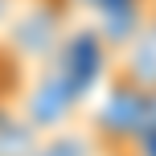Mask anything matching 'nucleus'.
<instances>
[{
	"mask_svg": "<svg viewBox=\"0 0 156 156\" xmlns=\"http://www.w3.org/2000/svg\"><path fill=\"white\" fill-rule=\"evenodd\" d=\"M111 78L132 82L140 90H156V8L144 16V25L115 49V66Z\"/></svg>",
	"mask_w": 156,
	"mask_h": 156,
	"instance_id": "nucleus-1",
	"label": "nucleus"
},
{
	"mask_svg": "<svg viewBox=\"0 0 156 156\" xmlns=\"http://www.w3.org/2000/svg\"><path fill=\"white\" fill-rule=\"evenodd\" d=\"M78 4H86V8L99 12V29L115 25L119 16H136V21H144V16L156 8L152 0H78Z\"/></svg>",
	"mask_w": 156,
	"mask_h": 156,
	"instance_id": "nucleus-4",
	"label": "nucleus"
},
{
	"mask_svg": "<svg viewBox=\"0 0 156 156\" xmlns=\"http://www.w3.org/2000/svg\"><path fill=\"white\" fill-rule=\"evenodd\" d=\"M16 4H21V0H0V33L8 29V21H12V12H16Z\"/></svg>",
	"mask_w": 156,
	"mask_h": 156,
	"instance_id": "nucleus-5",
	"label": "nucleus"
},
{
	"mask_svg": "<svg viewBox=\"0 0 156 156\" xmlns=\"http://www.w3.org/2000/svg\"><path fill=\"white\" fill-rule=\"evenodd\" d=\"M33 156H103L90 132H58L49 140H37Z\"/></svg>",
	"mask_w": 156,
	"mask_h": 156,
	"instance_id": "nucleus-3",
	"label": "nucleus"
},
{
	"mask_svg": "<svg viewBox=\"0 0 156 156\" xmlns=\"http://www.w3.org/2000/svg\"><path fill=\"white\" fill-rule=\"evenodd\" d=\"M37 148V127L25 115L0 111V156H33Z\"/></svg>",
	"mask_w": 156,
	"mask_h": 156,
	"instance_id": "nucleus-2",
	"label": "nucleus"
}]
</instances>
